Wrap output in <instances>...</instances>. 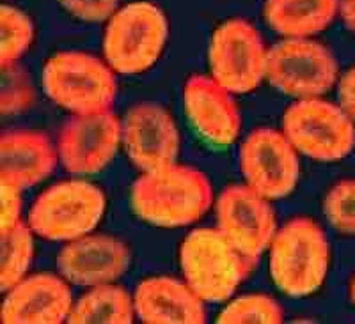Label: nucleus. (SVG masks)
<instances>
[{
    "label": "nucleus",
    "mask_w": 355,
    "mask_h": 324,
    "mask_svg": "<svg viewBox=\"0 0 355 324\" xmlns=\"http://www.w3.org/2000/svg\"><path fill=\"white\" fill-rule=\"evenodd\" d=\"M214 192L198 168L171 163L142 172L132 188V208L141 220L157 227H185L208 213Z\"/></svg>",
    "instance_id": "1"
},
{
    "label": "nucleus",
    "mask_w": 355,
    "mask_h": 324,
    "mask_svg": "<svg viewBox=\"0 0 355 324\" xmlns=\"http://www.w3.org/2000/svg\"><path fill=\"white\" fill-rule=\"evenodd\" d=\"M256 264L218 227L196 228L180 249L185 282L205 303L230 300Z\"/></svg>",
    "instance_id": "2"
},
{
    "label": "nucleus",
    "mask_w": 355,
    "mask_h": 324,
    "mask_svg": "<svg viewBox=\"0 0 355 324\" xmlns=\"http://www.w3.org/2000/svg\"><path fill=\"white\" fill-rule=\"evenodd\" d=\"M169 37L166 12L153 2L119 6L103 33L105 62L116 73H144L160 59Z\"/></svg>",
    "instance_id": "3"
},
{
    "label": "nucleus",
    "mask_w": 355,
    "mask_h": 324,
    "mask_svg": "<svg viewBox=\"0 0 355 324\" xmlns=\"http://www.w3.org/2000/svg\"><path fill=\"white\" fill-rule=\"evenodd\" d=\"M331 262L329 241L316 222L293 218L275 233L270 244V273L284 294L309 296L322 287Z\"/></svg>",
    "instance_id": "4"
},
{
    "label": "nucleus",
    "mask_w": 355,
    "mask_h": 324,
    "mask_svg": "<svg viewBox=\"0 0 355 324\" xmlns=\"http://www.w3.org/2000/svg\"><path fill=\"white\" fill-rule=\"evenodd\" d=\"M114 69L84 52H59L46 60L43 87L46 96L73 116L110 110L116 100Z\"/></svg>",
    "instance_id": "5"
},
{
    "label": "nucleus",
    "mask_w": 355,
    "mask_h": 324,
    "mask_svg": "<svg viewBox=\"0 0 355 324\" xmlns=\"http://www.w3.org/2000/svg\"><path fill=\"white\" fill-rule=\"evenodd\" d=\"M105 195L85 181H64L44 190L33 204L28 225L49 241H73L100 224L105 213Z\"/></svg>",
    "instance_id": "6"
},
{
    "label": "nucleus",
    "mask_w": 355,
    "mask_h": 324,
    "mask_svg": "<svg viewBox=\"0 0 355 324\" xmlns=\"http://www.w3.org/2000/svg\"><path fill=\"white\" fill-rule=\"evenodd\" d=\"M283 133L297 151L318 161L343 160L355 147L354 119L341 105L320 98L290 105L283 116Z\"/></svg>",
    "instance_id": "7"
},
{
    "label": "nucleus",
    "mask_w": 355,
    "mask_h": 324,
    "mask_svg": "<svg viewBox=\"0 0 355 324\" xmlns=\"http://www.w3.org/2000/svg\"><path fill=\"white\" fill-rule=\"evenodd\" d=\"M266 80L286 96L318 98L338 80V62L327 46L309 37H284L268 48Z\"/></svg>",
    "instance_id": "8"
},
{
    "label": "nucleus",
    "mask_w": 355,
    "mask_h": 324,
    "mask_svg": "<svg viewBox=\"0 0 355 324\" xmlns=\"http://www.w3.org/2000/svg\"><path fill=\"white\" fill-rule=\"evenodd\" d=\"M211 76L233 94H249L266 78L268 48L258 28L231 18L215 28L208 50Z\"/></svg>",
    "instance_id": "9"
},
{
    "label": "nucleus",
    "mask_w": 355,
    "mask_h": 324,
    "mask_svg": "<svg viewBox=\"0 0 355 324\" xmlns=\"http://www.w3.org/2000/svg\"><path fill=\"white\" fill-rule=\"evenodd\" d=\"M297 152L283 132L256 129L243 141L239 154L245 183L268 200L290 195L300 177Z\"/></svg>",
    "instance_id": "10"
},
{
    "label": "nucleus",
    "mask_w": 355,
    "mask_h": 324,
    "mask_svg": "<svg viewBox=\"0 0 355 324\" xmlns=\"http://www.w3.org/2000/svg\"><path fill=\"white\" fill-rule=\"evenodd\" d=\"M123 142V123L110 110L73 116L62 126L57 154L69 174L87 176L107 167Z\"/></svg>",
    "instance_id": "11"
},
{
    "label": "nucleus",
    "mask_w": 355,
    "mask_h": 324,
    "mask_svg": "<svg viewBox=\"0 0 355 324\" xmlns=\"http://www.w3.org/2000/svg\"><path fill=\"white\" fill-rule=\"evenodd\" d=\"M217 227L242 253L258 262L277 233L275 213L266 197L249 184H233L218 195Z\"/></svg>",
    "instance_id": "12"
},
{
    "label": "nucleus",
    "mask_w": 355,
    "mask_h": 324,
    "mask_svg": "<svg viewBox=\"0 0 355 324\" xmlns=\"http://www.w3.org/2000/svg\"><path fill=\"white\" fill-rule=\"evenodd\" d=\"M123 145L141 172H153L176 163L180 133L173 116L157 103H139L123 120Z\"/></svg>",
    "instance_id": "13"
},
{
    "label": "nucleus",
    "mask_w": 355,
    "mask_h": 324,
    "mask_svg": "<svg viewBox=\"0 0 355 324\" xmlns=\"http://www.w3.org/2000/svg\"><path fill=\"white\" fill-rule=\"evenodd\" d=\"M128 266V246L121 240L105 234H85L68 241L57 257L61 276L80 287L112 284Z\"/></svg>",
    "instance_id": "14"
},
{
    "label": "nucleus",
    "mask_w": 355,
    "mask_h": 324,
    "mask_svg": "<svg viewBox=\"0 0 355 324\" xmlns=\"http://www.w3.org/2000/svg\"><path fill=\"white\" fill-rule=\"evenodd\" d=\"M231 94L214 76L194 75L185 84L187 116L201 136L215 145L233 144L240 135L242 117Z\"/></svg>",
    "instance_id": "15"
},
{
    "label": "nucleus",
    "mask_w": 355,
    "mask_h": 324,
    "mask_svg": "<svg viewBox=\"0 0 355 324\" xmlns=\"http://www.w3.org/2000/svg\"><path fill=\"white\" fill-rule=\"evenodd\" d=\"M66 282L50 273L33 275L18 282L6 292L2 323L59 324L68 321L75 303Z\"/></svg>",
    "instance_id": "16"
},
{
    "label": "nucleus",
    "mask_w": 355,
    "mask_h": 324,
    "mask_svg": "<svg viewBox=\"0 0 355 324\" xmlns=\"http://www.w3.org/2000/svg\"><path fill=\"white\" fill-rule=\"evenodd\" d=\"M205 301L189 287L171 276H155L135 289V316L148 324H202Z\"/></svg>",
    "instance_id": "17"
},
{
    "label": "nucleus",
    "mask_w": 355,
    "mask_h": 324,
    "mask_svg": "<svg viewBox=\"0 0 355 324\" xmlns=\"http://www.w3.org/2000/svg\"><path fill=\"white\" fill-rule=\"evenodd\" d=\"M55 149L46 135L12 132L0 138V181L18 188H31L53 172Z\"/></svg>",
    "instance_id": "18"
},
{
    "label": "nucleus",
    "mask_w": 355,
    "mask_h": 324,
    "mask_svg": "<svg viewBox=\"0 0 355 324\" xmlns=\"http://www.w3.org/2000/svg\"><path fill=\"white\" fill-rule=\"evenodd\" d=\"M339 15V0H265L266 25L283 37H311L323 33Z\"/></svg>",
    "instance_id": "19"
},
{
    "label": "nucleus",
    "mask_w": 355,
    "mask_h": 324,
    "mask_svg": "<svg viewBox=\"0 0 355 324\" xmlns=\"http://www.w3.org/2000/svg\"><path fill=\"white\" fill-rule=\"evenodd\" d=\"M135 305L128 292L119 285L103 284L93 287L73 305L69 324H130Z\"/></svg>",
    "instance_id": "20"
},
{
    "label": "nucleus",
    "mask_w": 355,
    "mask_h": 324,
    "mask_svg": "<svg viewBox=\"0 0 355 324\" xmlns=\"http://www.w3.org/2000/svg\"><path fill=\"white\" fill-rule=\"evenodd\" d=\"M31 225H17L0 231L2 257H0V289L8 292L27 275L34 255V240Z\"/></svg>",
    "instance_id": "21"
},
{
    "label": "nucleus",
    "mask_w": 355,
    "mask_h": 324,
    "mask_svg": "<svg viewBox=\"0 0 355 324\" xmlns=\"http://www.w3.org/2000/svg\"><path fill=\"white\" fill-rule=\"evenodd\" d=\"M34 24L31 17L15 6L0 8V66L18 62L34 41Z\"/></svg>",
    "instance_id": "22"
},
{
    "label": "nucleus",
    "mask_w": 355,
    "mask_h": 324,
    "mask_svg": "<svg viewBox=\"0 0 355 324\" xmlns=\"http://www.w3.org/2000/svg\"><path fill=\"white\" fill-rule=\"evenodd\" d=\"M283 308L274 298L265 294H249L231 301L220 314V324H279L283 323Z\"/></svg>",
    "instance_id": "23"
},
{
    "label": "nucleus",
    "mask_w": 355,
    "mask_h": 324,
    "mask_svg": "<svg viewBox=\"0 0 355 324\" xmlns=\"http://www.w3.org/2000/svg\"><path fill=\"white\" fill-rule=\"evenodd\" d=\"M0 68H2L0 112L4 116H12L28 110L36 101V92L28 73L18 62H11Z\"/></svg>",
    "instance_id": "24"
},
{
    "label": "nucleus",
    "mask_w": 355,
    "mask_h": 324,
    "mask_svg": "<svg viewBox=\"0 0 355 324\" xmlns=\"http://www.w3.org/2000/svg\"><path fill=\"white\" fill-rule=\"evenodd\" d=\"M323 213L338 233L355 236V179H345L329 190Z\"/></svg>",
    "instance_id": "25"
},
{
    "label": "nucleus",
    "mask_w": 355,
    "mask_h": 324,
    "mask_svg": "<svg viewBox=\"0 0 355 324\" xmlns=\"http://www.w3.org/2000/svg\"><path fill=\"white\" fill-rule=\"evenodd\" d=\"M66 12L85 24L107 21L119 8V0H57Z\"/></svg>",
    "instance_id": "26"
},
{
    "label": "nucleus",
    "mask_w": 355,
    "mask_h": 324,
    "mask_svg": "<svg viewBox=\"0 0 355 324\" xmlns=\"http://www.w3.org/2000/svg\"><path fill=\"white\" fill-rule=\"evenodd\" d=\"M0 190H2V220H0V231L17 225L21 215V188L15 184L2 183L0 181Z\"/></svg>",
    "instance_id": "27"
},
{
    "label": "nucleus",
    "mask_w": 355,
    "mask_h": 324,
    "mask_svg": "<svg viewBox=\"0 0 355 324\" xmlns=\"http://www.w3.org/2000/svg\"><path fill=\"white\" fill-rule=\"evenodd\" d=\"M339 103L345 108V112L355 120V68L348 69L339 82Z\"/></svg>",
    "instance_id": "28"
},
{
    "label": "nucleus",
    "mask_w": 355,
    "mask_h": 324,
    "mask_svg": "<svg viewBox=\"0 0 355 324\" xmlns=\"http://www.w3.org/2000/svg\"><path fill=\"white\" fill-rule=\"evenodd\" d=\"M339 18L345 27L355 34V0H339Z\"/></svg>",
    "instance_id": "29"
},
{
    "label": "nucleus",
    "mask_w": 355,
    "mask_h": 324,
    "mask_svg": "<svg viewBox=\"0 0 355 324\" xmlns=\"http://www.w3.org/2000/svg\"><path fill=\"white\" fill-rule=\"evenodd\" d=\"M350 298H352V303L355 305V278H354V282H352V285H350Z\"/></svg>",
    "instance_id": "30"
}]
</instances>
